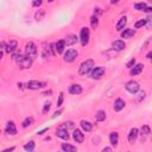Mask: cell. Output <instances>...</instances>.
I'll return each mask as SVG.
<instances>
[{
    "instance_id": "cell-35",
    "label": "cell",
    "mask_w": 152,
    "mask_h": 152,
    "mask_svg": "<svg viewBox=\"0 0 152 152\" xmlns=\"http://www.w3.org/2000/svg\"><path fill=\"white\" fill-rule=\"evenodd\" d=\"M134 65H135V59H134V58H132V59H131V61H129V62H128V63L126 64V66H127L128 69H131V68H133Z\"/></svg>"
},
{
    "instance_id": "cell-36",
    "label": "cell",
    "mask_w": 152,
    "mask_h": 152,
    "mask_svg": "<svg viewBox=\"0 0 152 152\" xmlns=\"http://www.w3.org/2000/svg\"><path fill=\"white\" fill-rule=\"evenodd\" d=\"M62 103H63V94L61 93L59 94V97H58V101H57V106L59 107V106H62Z\"/></svg>"
},
{
    "instance_id": "cell-17",
    "label": "cell",
    "mask_w": 152,
    "mask_h": 152,
    "mask_svg": "<svg viewBox=\"0 0 152 152\" xmlns=\"http://www.w3.org/2000/svg\"><path fill=\"white\" fill-rule=\"evenodd\" d=\"M126 24H127V18H126V17L120 18V19H119V21H118V24H116V26H115L116 31H122V30H124V27L126 26Z\"/></svg>"
},
{
    "instance_id": "cell-37",
    "label": "cell",
    "mask_w": 152,
    "mask_h": 152,
    "mask_svg": "<svg viewBox=\"0 0 152 152\" xmlns=\"http://www.w3.org/2000/svg\"><path fill=\"white\" fill-rule=\"evenodd\" d=\"M42 5V1L40 0H34V1H32V6H34V7H38V6H40Z\"/></svg>"
},
{
    "instance_id": "cell-10",
    "label": "cell",
    "mask_w": 152,
    "mask_h": 152,
    "mask_svg": "<svg viewBox=\"0 0 152 152\" xmlns=\"http://www.w3.org/2000/svg\"><path fill=\"white\" fill-rule=\"evenodd\" d=\"M138 134H139V131L137 129V128H131L129 129V133H128V141L131 142V144H133L135 140H137V138H138Z\"/></svg>"
},
{
    "instance_id": "cell-6",
    "label": "cell",
    "mask_w": 152,
    "mask_h": 152,
    "mask_svg": "<svg viewBox=\"0 0 152 152\" xmlns=\"http://www.w3.org/2000/svg\"><path fill=\"white\" fill-rule=\"evenodd\" d=\"M45 87V83L44 82H40V81H36V80H32V81H28L26 83V88L31 89V90H38V89H42Z\"/></svg>"
},
{
    "instance_id": "cell-41",
    "label": "cell",
    "mask_w": 152,
    "mask_h": 152,
    "mask_svg": "<svg viewBox=\"0 0 152 152\" xmlns=\"http://www.w3.org/2000/svg\"><path fill=\"white\" fill-rule=\"evenodd\" d=\"M51 93H52V91H51V90H49V91H45V93H43V95H46V96H48V95H51Z\"/></svg>"
},
{
    "instance_id": "cell-45",
    "label": "cell",
    "mask_w": 152,
    "mask_h": 152,
    "mask_svg": "<svg viewBox=\"0 0 152 152\" xmlns=\"http://www.w3.org/2000/svg\"><path fill=\"white\" fill-rule=\"evenodd\" d=\"M0 133H1V132H0Z\"/></svg>"
},
{
    "instance_id": "cell-39",
    "label": "cell",
    "mask_w": 152,
    "mask_h": 152,
    "mask_svg": "<svg viewBox=\"0 0 152 152\" xmlns=\"http://www.w3.org/2000/svg\"><path fill=\"white\" fill-rule=\"evenodd\" d=\"M102 152H112V148H110V147H104V148L102 150Z\"/></svg>"
},
{
    "instance_id": "cell-44",
    "label": "cell",
    "mask_w": 152,
    "mask_h": 152,
    "mask_svg": "<svg viewBox=\"0 0 152 152\" xmlns=\"http://www.w3.org/2000/svg\"><path fill=\"white\" fill-rule=\"evenodd\" d=\"M1 58H2V52L0 51V59H1Z\"/></svg>"
},
{
    "instance_id": "cell-29",
    "label": "cell",
    "mask_w": 152,
    "mask_h": 152,
    "mask_svg": "<svg viewBox=\"0 0 152 152\" xmlns=\"http://www.w3.org/2000/svg\"><path fill=\"white\" fill-rule=\"evenodd\" d=\"M90 25H91L93 28H96V27H97V25H99V19H97L96 15H93V17L90 18Z\"/></svg>"
},
{
    "instance_id": "cell-18",
    "label": "cell",
    "mask_w": 152,
    "mask_h": 152,
    "mask_svg": "<svg viewBox=\"0 0 152 152\" xmlns=\"http://www.w3.org/2000/svg\"><path fill=\"white\" fill-rule=\"evenodd\" d=\"M75 127V124L72 122V121H65V122H63L59 127H58V129H64V131H69V129H72Z\"/></svg>"
},
{
    "instance_id": "cell-38",
    "label": "cell",
    "mask_w": 152,
    "mask_h": 152,
    "mask_svg": "<svg viewBox=\"0 0 152 152\" xmlns=\"http://www.w3.org/2000/svg\"><path fill=\"white\" fill-rule=\"evenodd\" d=\"M13 150H14V147H13V146H12V147H10V148H6V150H4V151H2V152H12V151H13Z\"/></svg>"
},
{
    "instance_id": "cell-22",
    "label": "cell",
    "mask_w": 152,
    "mask_h": 152,
    "mask_svg": "<svg viewBox=\"0 0 152 152\" xmlns=\"http://www.w3.org/2000/svg\"><path fill=\"white\" fill-rule=\"evenodd\" d=\"M64 48H65V44H64L63 39H62V40H58V42L55 44V51L58 52V53H62V52L64 51Z\"/></svg>"
},
{
    "instance_id": "cell-14",
    "label": "cell",
    "mask_w": 152,
    "mask_h": 152,
    "mask_svg": "<svg viewBox=\"0 0 152 152\" xmlns=\"http://www.w3.org/2000/svg\"><path fill=\"white\" fill-rule=\"evenodd\" d=\"M5 49H6V52H7V53L14 52L15 49H17V42H15V40H10V42L6 44Z\"/></svg>"
},
{
    "instance_id": "cell-23",
    "label": "cell",
    "mask_w": 152,
    "mask_h": 152,
    "mask_svg": "<svg viewBox=\"0 0 152 152\" xmlns=\"http://www.w3.org/2000/svg\"><path fill=\"white\" fill-rule=\"evenodd\" d=\"M56 137H58V138H61L63 140H68L69 139V133L66 131H64V129H57Z\"/></svg>"
},
{
    "instance_id": "cell-12",
    "label": "cell",
    "mask_w": 152,
    "mask_h": 152,
    "mask_svg": "<svg viewBox=\"0 0 152 152\" xmlns=\"http://www.w3.org/2000/svg\"><path fill=\"white\" fill-rule=\"evenodd\" d=\"M72 138H74V140H75L76 142H83V140H84V135H83V133H82L80 129H75V131H74Z\"/></svg>"
},
{
    "instance_id": "cell-34",
    "label": "cell",
    "mask_w": 152,
    "mask_h": 152,
    "mask_svg": "<svg viewBox=\"0 0 152 152\" xmlns=\"http://www.w3.org/2000/svg\"><path fill=\"white\" fill-rule=\"evenodd\" d=\"M50 107H51V102H49V101L45 102V103H44V108H43V113L46 114V113L50 110Z\"/></svg>"
},
{
    "instance_id": "cell-19",
    "label": "cell",
    "mask_w": 152,
    "mask_h": 152,
    "mask_svg": "<svg viewBox=\"0 0 152 152\" xmlns=\"http://www.w3.org/2000/svg\"><path fill=\"white\" fill-rule=\"evenodd\" d=\"M118 141H119V134H118V132H112L109 134V142L115 147L118 145Z\"/></svg>"
},
{
    "instance_id": "cell-31",
    "label": "cell",
    "mask_w": 152,
    "mask_h": 152,
    "mask_svg": "<svg viewBox=\"0 0 152 152\" xmlns=\"http://www.w3.org/2000/svg\"><path fill=\"white\" fill-rule=\"evenodd\" d=\"M146 25V19H140V20H138L135 24H134V27L135 28H140V27H142V26H145Z\"/></svg>"
},
{
    "instance_id": "cell-43",
    "label": "cell",
    "mask_w": 152,
    "mask_h": 152,
    "mask_svg": "<svg viewBox=\"0 0 152 152\" xmlns=\"http://www.w3.org/2000/svg\"><path fill=\"white\" fill-rule=\"evenodd\" d=\"M151 55H152V53H151V52H148V53H147V58H148V59H150V58H151Z\"/></svg>"
},
{
    "instance_id": "cell-30",
    "label": "cell",
    "mask_w": 152,
    "mask_h": 152,
    "mask_svg": "<svg viewBox=\"0 0 152 152\" xmlns=\"http://www.w3.org/2000/svg\"><path fill=\"white\" fill-rule=\"evenodd\" d=\"M140 132H141L140 134H141V135L144 134L145 137H147V135H148V134L151 133V132H150V127H148L147 125H144V126L141 127V129H140Z\"/></svg>"
},
{
    "instance_id": "cell-21",
    "label": "cell",
    "mask_w": 152,
    "mask_h": 152,
    "mask_svg": "<svg viewBox=\"0 0 152 152\" xmlns=\"http://www.w3.org/2000/svg\"><path fill=\"white\" fill-rule=\"evenodd\" d=\"M134 34H135V31L132 30V28H125V30L121 32V37H122V38H132Z\"/></svg>"
},
{
    "instance_id": "cell-32",
    "label": "cell",
    "mask_w": 152,
    "mask_h": 152,
    "mask_svg": "<svg viewBox=\"0 0 152 152\" xmlns=\"http://www.w3.org/2000/svg\"><path fill=\"white\" fill-rule=\"evenodd\" d=\"M32 122H33V119L30 116V118H26L24 121H23V127L24 128H26L27 126H30V125H32Z\"/></svg>"
},
{
    "instance_id": "cell-20",
    "label": "cell",
    "mask_w": 152,
    "mask_h": 152,
    "mask_svg": "<svg viewBox=\"0 0 152 152\" xmlns=\"http://www.w3.org/2000/svg\"><path fill=\"white\" fill-rule=\"evenodd\" d=\"M142 69H144V65L142 64H135L133 68H131V75L132 76H135V75L140 74L142 71Z\"/></svg>"
},
{
    "instance_id": "cell-8",
    "label": "cell",
    "mask_w": 152,
    "mask_h": 152,
    "mask_svg": "<svg viewBox=\"0 0 152 152\" xmlns=\"http://www.w3.org/2000/svg\"><path fill=\"white\" fill-rule=\"evenodd\" d=\"M125 88H126V90H127L128 93H131V94H135V93L139 90L140 86H139V83L135 82V81H129V82L126 83Z\"/></svg>"
},
{
    "instance_id": "cell-7",
    "label": "cell",
    "mask_w": 152,
    "mask_h": 152,
    "mask_svg": "<svg viewBox=\"0 0 152 152\" xmlns=\"http://www.w3.org/2000/svg\"><path fill=\"white\" fill-rule=\"evenodd\" d=\"M103 74H104V68H102V66H96V68H94L91 71H90V77L93 78V80H99V78H101L102 76H103Z\"/></svg>"
},
{
    "instance_id": "cell-2",
    "label": "cell",
    "mask_w": 152,
    "mask_h": 152,
    "mask_svg": "<svg viewBox=\"0 0 152 152\" xmlns=\"http://www.w3.org/2000/svg\"><path fill=\"white\" fill-rule=\"evenodd\" d=\"M13 58L15 59V62L21 66V68H24V69H27V68H30L31 66V64H32V59H30L27 56H25V55H14L13 56Z\"/></svg>"
},
{
    "instance_id": "cell-4",
    "label": "cell",
    "mask_w": 152,
    "mask_h": 152,
    "mask_svg": "<svg viewBox=\"0 0 152 152\" xmlns=\"http://www.w3.org/2000/svg\"><path fill=\"white\" fill-rule=\"evenodd\" d=\"M77 55H78V53H77V51H76V50H74V49H69V50H66V51L64 52L63 59H64V62L71 63V62H74V61L76 59Z\"/></svg>"
},
{
    "instance_id": "cell-11",
    "label": "cell",
    "mask_w": 152,
    "mask_h": 152,
    "mask_svg": "<svg viewBox=\"0 0 152 152\" xmlns=\"http://www.w3.org/2000/svg\"><path fill=\"white\" fill-rule=\"evenodd\" d=\"M77 37L75 36V34H68L64 39H63V42H64V44L65 45H74L76 42H77Z\"/></svg>"
},
{
    "instance_id": "cell-9",
    "label": "cell",
    "mask_w": 152,
    "mask_h": 152,
    "mask_svg": "<svg viewBox=\"0 0 152 152\" xmlns=\"http://www.w3.org/2000/svg\"><path fill=\"white\" fill-rule=\"evenodd\" d=\"M5 132L7 134H11V135H15L17 134V127L14 125L13 121H8L7 125H6V128H5Z\"/></svg>"
},
{
    "instance_id": "cell-28",
    "label": "cell",
    "mask_w": 152,
    "mask_h": 152,
    "mask_svg": "<svg viewBox=\"0 0 152 152\" xmlns=\"http://www.w3.org/2000/svg\"><path fill=\"white\" fill-rule=\"evenodd\" d=\"M95 118H96V121H104V119H106V112L104 110H99L96 113Z\"/></svg>"
},
{
    "instance_id": "cell-24",
    "label": "cell",
    "mask_w": 152,
    "mask_h": 152,
    "mask_svg": "<svg viewBox=\"0 0 152 152\" xmlns=\"http://www.w3.org/2000/svg\"><path fill=\"white\" fill-rule=\"evenodd\" d=\"M81 127H82V129H83V131H86V132H89V131H91V128H93V125H91L89 121L82 120V121H81Z\"/></svg>"
},
{
    "instance_id": "cell-33",
    "label": "cell",
    "mask_w": 152,
    "mask_h": 152,
    "mask_svg": "<svg viewBox=\"0 0 152 152\" xmlns=\"http://www.w3.org/2000/svg\"><path fill=\"white\" fill-rule=\"evenodd\" d=\"M44 14H45V12H44L43 10H38V12H36L34 17H36V19H37V20H40V19L44 17Z\"/></svg>"
},
{
    "instance_id": "cell-42",
    "label": "cell",
    "mask_w": 152,
    "mask_h": 152,
    "mask_svg": "<svg viewBox=\"0 0 152 152\" xmlns=\"http://www.w3.org/2000/svg\"><path fill=\"white\" fill-rule=\"evenodd\" d=\"M61 113H62L61 110H58V112H56V113H55V115H53V118H56V116H58V115H61Z\"/></svg>"
},
{
    "instance_id": "cell-25",
    "label": "cell",
    "mask_w": 152,
    "mask_h": 152,
    "mask_svg": "<svg viewBox=\"0 0 152 152\" xmlns=\"http://www.w3.org/2000/svg\"><path fill=\"white\" fill-rule=\"evenodd\" d=\"M62 150L64 151V152H76V147L75 146H72V145H70V144H62Z\"/></svg>"
},
{
    "instance_id": "cell-3",
    "label": "cell",
    "mask_w": 152,
    "mask_h": 152,
    "mask_svg": "<svg viewBox=\"0 0 152 152\" xmlns=\"http://www.w3.org/2000/svg\"><path fill=\"white\" fill-rule=\"evenodd\" d=\"M25 56H27L30 59H34L37 57V46L33 42H28L25 46Z\"/></svg>"
},
{
    "instance_id": "cell-26",
    "label": "cell",
    "mask_w": 152,
    "mask_h": 152,
    "mask_svg": "<svg viewBox=\"0 0 152 152\" xmlns=\"http://www.w3.org/2000/svg\"><path fill=\"white\" fill-rule=\"evenodd\" d=\"M148 6H147V4L146 2H137V4H134V8L137 10V11H146V8H147Z\"/></svg>"
},
{
    "instance_id": "cell-1",
    "label": "cell",
    "mask_w": 152,
    "mask_h": 152,
    "mask_svg": "<svg viewBox=\"0 0 152 152\" xmlns=\"http://www.w3.org/2000/svg\"><path fill=\"white\" fill-rule=\"evenodd\" d=\"M95 68V62L93 59H87L84 62L81 63L80 65V69H78V74L81 76H86L88 74H90V71Z\"/></svg>"
},
{
    "instance_id": "cell-15",
    "label": "cell",
    "mask_w": 152,
    "mask_h": 152,
    "mask_svg": "<svg viewBox=\"0 0 152 152\" xmlns=\"http://www.w3.org/2000/svg\"><path fill=\"white\" fill-rule=\"evenodd\" d=\"M69 93L72 95H78L82 93V87L80 84H71L69 88Z\"/></svg>"
},
{
    "instance_id": "cell-13",
    "label": "cell",
    "mask_w": 152,
    "mask_h": 152,
    "mask_svg": "<svg viewBox=\"0 0 152 152\" xmlns=\"http://www.w3.org/2000/svg\"><path fill=\"white\" fill-rule=\"evenodd\" d=\"M112 46H113V49L116 50V51H122V50L125 49L126 44H125L124 40H114L113 44H112Z\"/></svg>"
},
{
    "instance_id": "cell-5",
    "label": "cell",
    "mask_w": 152,
    "mask_h": 152,
    "mask_svg": "<svg viewBox=\"0 0 152 152\" xmlns=\"http://www.w3.org/2000/svg\"><path fill=\"white\" fill-rule=\"evenodd\" d=\"M80 40L82 46H86L89 43V28L88 27H82L80 32Z\"/></svg>"
},
{
    "instance_id": "cell-16",
    "label": "cell",
    "mask_w": 152,
    "mask_h": 152,
    "mask_svg": "<svg viewBox=\"0 0 152 152\" xmlns=\"http://www.w3.org/2000/svg\"><path fill=\"white\" fill-rule=\"evenodd\" d=\"M125 104H126V103H125V101H124L122 99H116L115 102H114V110L120 112L121 109H124Z\"/></svg>"
},
{
    "instance_id": "cell-40",
    "label": "cell",
    "mask_w": 152,
    "mask_h": 152,
    "mask_svg": "<svg viewBox=\"0 0 152 152\" xmlns=\"http://www.w3.org/2000/svg\"><path fill=\"white\" fill-rule=\"evenodd\" d=\"M5 46H6V44L4 42H0V49H4Z\"/></svg>"
},
{
    "instance_id": "cell-27",
    "label": "cell",
    "mask_w": 152,
    "mask_h": 152,
    "mask_svg": "<svg viewBox=\"0 0 152 152\" xmlns=\"http://www.w3.org/2000/svg\"><path fill=\"white\" fill-rule=\"evenodd\" d=\"M34 146H36L34 141H28V142H26V144L24 145V150H25L26 152H32V151L34 150Z\"/></svg>"
}]
</instances>
